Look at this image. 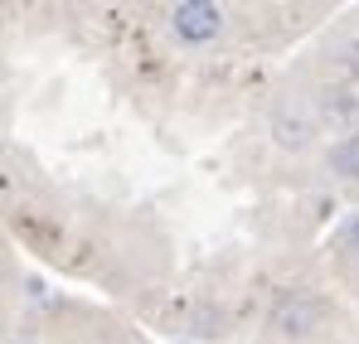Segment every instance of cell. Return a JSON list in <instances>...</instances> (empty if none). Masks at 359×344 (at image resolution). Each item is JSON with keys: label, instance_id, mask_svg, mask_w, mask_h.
Segmentation results:
<instances>
[{"label": "cell", "instance_id": "cell-4", "mask_svg": "<svg viewBox=\"0 0 359 344\" xmlns=\"http://www.w3.org/2000/svg\"><path fill=\"white\" fill-rule=\"evenodd\" d=\"M330 174L340 179H359V136H345L330 146Z\"/></svg>", "mask_w": 359, "mask_h": 344}, {"label": "cell", "instance_id": "cell-5", "mask_svg": "<svg viewBox=\"0 0 359 344\" xmlns=\"http://www.w3.org/2000/svg\"><path fill=\"white\" fill-rule=\"evenodd\" d=\"M340 247H345V252H355V257H359V214L350 219V223H345V233H340Z\"/></svg>", "mask_w": 359, "mask_h": 344}, {"label": "cell", "instance_id": "cell-2", "mask_svg": "<svg viewBox=\"0 0 359 344\" xmlns=\"http://www.w3.org/2000/svg\"><path fill=\"white\" fill-rule=\"evenodd\" d=\"M320 315H325V305H320L316 296H287V301L272 310V330H277L282 340H306V335H316Z\"/></svg>", "mask_w": 359, "mask_h": 344}, {"label": "cell", "instance_id": "cell-6", "mask_svg": "<svg viewBox=\"0 0 359 344\" xmlns=\"http://www.w3.org/2000/svg\"><path fill=\"white\" fill-rule=\"evenodd\" d=\"M20 344H29V340H20Z\"/></svg>", "mask_w": 359, "mask_h": 344}, {"label": "cell", "instance_id": "cell-3", "mask_svg": "<svg viewBox=\"0 0 359 344\" xmlns=\"http://www.w3.org/2000/svg\"><path fill=\"white\" fill-rule=\"evenodd\" d=\"M267 126H272V141H277L282 151H301V146L316 136V116H311V107H301V102H282Z\"/></svg>", "mask_w": 359, "mask_h": 344}, {"label": "cell", "instance_id": "cell-1", "mask_svg": "<svg viewBox=\"0 0 359 344\" xmlns=\"http://www.w3.org/2000/svg\"><path fill=\"white\" fill-rule=\"evenodd\" d=\"M170 29L184 44H204V39H214L224 29V10L214 0H184V5L170 10Z\"/></svg>", "mask_w": 359, "mask_h": 344}]
</instances>
